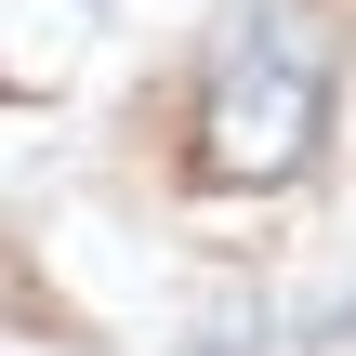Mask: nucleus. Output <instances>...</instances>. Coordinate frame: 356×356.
I'll list each match as a JSON object with an SVG mask.
<instances>
[{
	"instance_id": "nucleus-1",
	"label": "nucleus",
	"mask_w": 356,
	"mask_h": 356,
	"mask_svg": "<svg viewBox=\"0 0 356 356\" xmlns=\"http://www.w3.org/2000/svg\"><path fill=\"white\" fill-rule=\"evenodd\" d=\"M330 132V26L304 0H238L198 66V185H291Z\"/></svg>"
},
{
	"instance_id": "nucleus-2",
	"label": "nucleus",
	"mask_w": 356,
	"mask_h": 356,
	"mask_svg": "<svg viewBox=\"0 0 356 356\" xmlns=\"http://www.w3.org/2000/svg\"><path fill=\"white\" fill-rule=\"evenodd\" d=\"M198 356H251V343H238V330H225V343H198Z\"/></svg>"
}]
</instances>
